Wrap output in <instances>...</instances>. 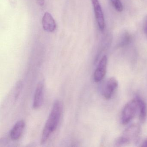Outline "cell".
Returning <instances> with one entry per match:
<instances>
[{
  "label": "cell",
  "mask_w": 147,
  "mask_h": 147,
  "mask_svg": "<svg viewBox=\"0 0 147 147\" xmlns=\"http://www.w3.org/2000/svg\"><path fill=\"white\" fill-rule=\"evenodd\" d=\"M63 105L61 100H56L54 103L49 118L42 132L40 143H45L52 133L56 130L62 113Z\"/></svg>",
  "instance_id": "obj_1"
},
{
  "label": "cell",
  "mask_w": 147,
  "mask_h": 147,
  "mask_svg": "<svg viewBox=\"0 0 147 147\" xmlns=\"http://www.w3.org/2000/svg\"><path fill=\"white\" fill-rule=\"evenodd\" d=\"M138 104V111L139 112V119L141 122L144 123L146 119L147 115V106L143 100L140 97H136Z\"/></svg>",
  "instance_id": "obj_10"
},
{
  "label": "cell",
  "mask_w": 147,
  "mask_h": 147,
  "mask_svg": "<svg viewBox=\"0 0 147 147\" xmlns=\"http://www.w3.org/2000/svg\"><path fill=\"white\" fill-rule=\"evenodd\" d=\"M11 6L14 7L17 5V0H8Z\"/></svg>",
  "instance_id": "obj_12"
},
{
  "label": "cell",
  "mask_w": 147,
  "mask_h": 147,
  "mask_svg": "<svg viewBox=\"0 0 147 147\" xmlns=\"http://www.w3.org/2000/svg\"><path fill=\"white\" fill-rule=\"evenodd\" d=\"M26 123L24 120L18 121L13 126L10 132V137L13 140H18L22 136L24 132Z\"/></svg>",
  "instance_id": "obj_9"
},
{
  "label": "cell",
  "mask_w": 147,
  "mask_h": 147,
  "mask_svg": "<svg viewBox=\"0 0 147 147\" xmlns=\"http://www.w3.org/2000/svg\"><path fill=\"white\" fill-rule=\"evenodd\" d=\"M141 146L142 147H147V138L143 141Z\"/></svg>",
  "instance_id": "obj_14"
},
{
  "label": "cell",
  "mask_w": 147,
  "mask_h": 147,
  "mask_svg": "<svg viewBox=\"0 0 147 147\" xmlns=\"http://www.w3.org/2000/svg\"><path fill=\"white\" fill-rule=\"evenodd\" d=\"M44 84L43 82H39L37 86L34 94L33 101V108L37 109L40 108L43 103L44 94Z\"/></svg>",
  "instance_id": "obj_7"
},
{
  "label": "cell",
  "mask_w": 147,
  "mask_h": 147,
  "mask_svg": "<svg viewBox=\"0 0 147 147\" xmlns=\"http://www.w3.org/2000/svg\"><path fill=\"white\" fill-rule=\"evenodd\" d=\"M141 129L138 124H133L128 126L124 131L122 135L118 138L115 143V146H123L134 142L137 143L139 140Z\"/></svg>",
  "instance_id": "obj_2"
},
{
  "label": "cell",
  "mask_w": 147,
  "mask_h": 147,
  "mask_svg": "<svg viewBox=\"0 0 147 147\" xmlns=\"http://www.w3.org/2000/svg\"><path fill=\"white\" fill-rule=\"evenodd\" d=\"M42 24L44 30L48 32H53L56 28V24L50 13L46 12L42 19Z\"/></svg>",
  "instance_id": "obj_8"
},
{
  "label": "cell",
  "mask_w": 147,
  "mask_h": 147,
  "mask_svg": "<svg viewBox=\"0 0 147 147\" xmlns=\"http://www.w3.org/2000/svg\"><path fill=\"white\" fill-rule=\"evenodd\" d=\"M107 63V57L104 56L99 62L94 74V80L95 82L101 81L105 76Z\"/></svg>",
  "instance_id": "obj_5"
},
{
  "label": "cell",
  "mask_w": 147,
  "mask_h": 147,
  "mask_svg": "<svg viewBox=\"0 0 147 147\" xmlns=\"http://www.w3.org/2000/svg\"><path fill=\"white\" fill-rule=\"evenodd\" d=\"M113 5L118 12H122L123 10V6L120 0H110Z\"/></svg>",
  "instance_id": "obj_11"
},
{
  "label": "cell",
  "mask_w": 147,
  "mask_h": 147,
  "mask_svg": "<svg viewBox=\"0 0 147 147\" xmlns=\"http://www.w3.org/2000/svg\"><path fill=\"white\" fill-rule=\"evenodd\" d=\"M118 86V82L116 78L111 77L107 80L103 90V95L106 99H110Z\"/></svg>",
  "instance_id": "obj_4"
},
{
  "label": "cell",
  "mask_w": 147,
  "mask_h": 147,
  "mask_svg": "<svg viewBox=\"0 0 147 147\" xmlns=\"http://www.w3.org/2000/svg\"><path fill=\"white\" fill-rule=\"evenodd\" d=\"M37 3L41 7L43 6L45 4V0H36Z\"/></svg>",
  "instance_id": "obj_13"
},
{
  "label": "cell",
  "mask_w": 147,
  "mask_h": 147,
  "mask_svg": "<svg viewBox=\"0 0 147 147\" xmlns=\"http://www.w3.org/2000/svg\"><path fill=\"white\" fill-rule=\"evenodd\" d=\"M95 18L100 30L103 31L105 30V20L103 11L98 0H92Z\"/></svg>",
  "instance_id": "obj_6"
},
{
  "label": "cell",
  "mask_w": 147,
  "mask_h": 147,
  "mask_svg": "<svg viewBox=\"0 0 147 147\" xmlns=\"http://www.w3.org/2000/svg\"><path fill=\"white\" fill-rule=\"evenodd\" d=\"M144 32H145V34L147 37V18L146 20V22H145V25H144Z\"/></svg>",
  "instance_id": "obj_15"
},
{
  "label": "cell",
  "mask_w": 147,
  "mask_h": 147,
  "mask_svg": "<svg viewBox=\"0 0 147 147\" xmlns=\"http://www.w3.org/2000/svg\"><path fill=\"white\" fill-rule=\"evenodd\" d=\"M138 111V104L136 98L131 100L125 106L121 116V123L123 125L129 123L135 117Z\"/></svg>",
  "instance_id": "obj_3"
}]
</instances>
